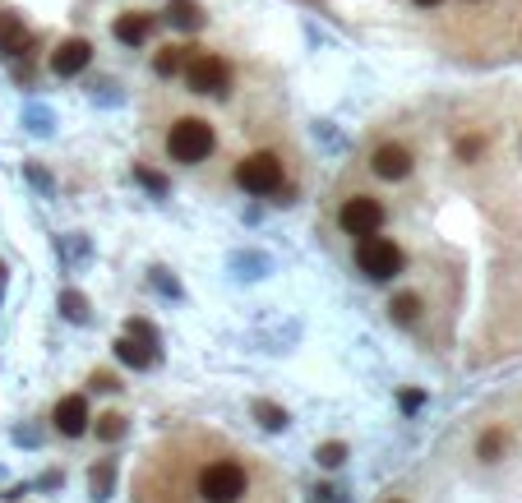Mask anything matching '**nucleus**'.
Wrapping results in <instances>:
<instances>
[{
	"mask_svg": "<svg viewBox=\"0 0 522 503\" xmlns=\"http://www.w3.org/2000/svg\"><path fill=\"white\" fill-rule=\"evenodd\" d=\"M93 430H98V439H121L125 434V416H116V411H107V416H98V425H93Z\"/></svg>",
	"mask_w": 522,
	"mask_h": 503,
	"instance_id": "nucleus-17",
	"label": "nucleus"
},
{
	"mask_svg": "<svg viewBox=\"0 0 522 503\" xmlns=\"http://www.w3.org/2000/svg\"><path fill=\"white\" fill-rule=\"evenodd\" d=\"M370 167H375V176H384V180H407L412 176V148L407 144H379L375 157H370Z\"/></svg>",
	"mask_w": 522,
	"mask_h": 503,
	"instance_id": "nucleus-7",
	"label": "nucleus"
},
{
	"mask_svg": "<svg viewBox=\"0 0 522 503\" xmlns=\"http://www.w3.org/2000/svg\"><path fill=\"white\" fill-rule=\"evenodd\" d=\"M167 19H171L176 28H190V33L204 24V14H199L195 0H171V5H167Z\"/></svg>",
	"mask_w": 522,
	"mask_h": 503,
	"instance_id": "nucleus-13",
	"label": "nucleus"
},
{
	"mask_svg": "<svg viewBox=\"0 0 522 503\" xmlns=\"http://www.w3.org/2000/svg\"><path fill=\"white\" fill-rule=\"evenodd\" d=\"M116 37H121L125 47H144L148 37H153V14H144V10L121 14L116 19Z\"/></svg>",
	"mask_w": 522,
	"mask_h": 503,
	"instance_id": "nucleus-10",
	"label": "nucleus"
},
{
	"mask_svg": "<svg viewBox=\"0 0 522 503\" xmlns=\"http://www.w3.org/2000/svg\"><path fill=\"white\" fill-rule=\"evenodd\" d=\"M116 356L125 360V365H130V370H148V365H153V360H158V347H153V342H144V337H121V342H116Z\"/></svg>",
	"mask_w": 522,
	"mask_h": 503,
	"instance_id": "nucleus-11",
	"label": "nucleus"
},
{
	"mask_svg": "<svg viewBox=\"0 0 522 503\" xmlns=\"http://www.w3.org/2000/svg\"><path fill=\"white\" fill-rule=\"evenodd\" d=\"M310 503H347V499H338V494L328 490V485H319V490L310 494Z\"/></svg>",
	"mask_w": 522,
	"mask_h": 503,
	"instance_id": "nucleus-25",
	"label": "nucleus"
},
{
	"mask_svg": "<svg viewBox=\"0 0 522 503\" xmlns=\"http://www.w3.org/2000/svg\"><path fill=\"white\" fill-rule=\"evenodd\" d=\"M199 499L204 503H241L245 499L241 462H208V467L199 471Z\"/></svg>",
	"mask_w": 522,
	"mask_h": 503,
	"instance_id": "nucleus-3",
	"label": "nucleus"
},
{
	"mask_svg": "<svg viewBox=\"0 0 522 503\" xmlns=\"http://www.w3.org/2000/svg\"><path fill=\"white\" fill-rule=\"evenodd\" d=\"M93 494H98V499H107L111 494V462H102V467L93 471Z\"/></svg>",
	"mask_w": 522,
	"mask_h": 503,
	"instance_id": "nucleus-22",
	"label": "nucleus"
},
{
	"mask_svg": "<svg viewBox=\"0 0 522 503\" xmlns=\"http://www.w3.org/2000/svg\"><path fill=\"white\" fill-rule=\"evenodd\" d=\"M338 222L347 236H375V231L384 227V204H379L375 194H352V199L342 204Z\"/></svg>",
	"mask_w": 522,
	"mask_h": 503,
	"instance_id": "nucleus-6",
	"label": "nucleus"
},
{
	"mask_svg": "<svg viewBox=\"0 0 522 503\" xmlns=\"http://www.w3.org/2000/svg\"><path fill=\"white\" fill-rule=\"evenodd\" d=\"M167 153L176 157V162H204L208 153H213V125H208L204 116H181L176 125H171L167 134Z\"/></svg>",
	"mask_w": 522,
	"mask_h": 503,
	"instance_id": "nucleus-2",
	"label": "nucleus"
},
{
	"mask_svg": "<svg viewBox=\"0 0 522 503\" xmlns=\"http://www.w3.org/2000/svg\"><path fill=\"white\" fill-rule=\"evenodd\" d=\"M481 148H486V139H481V134H467V139L458 144V157L462 162H472V157H481Z\"/></svg>",
	"mask_w": 522,
	"mask_h": 503,
	"instance_id": "nucleus-21",
	"label": "nucleus"
},
{
	"mask_svg": "<svg viewBox=\"0 0 522 503\" xmlns=\"http://www.w3.org/2000/svg\"><path fill=\"white\" fill-rule=\"evenodd\" d=\"M33 47V37H28V28L14 19V14H5L0 19V56H24V51Z\"/></svg>",
	"mask_w": 522,
	"mask_h": 503,
	"instance_id": "nucleus-12",
	"label": "nucleus"
},
{
	"mask_svg": "<svg viewBox=\"0 0 522 503\" xmlns=\"http://www.w3.org/2000/svg\"><path fill=\"white\" fill-rule=\"evenodd\" d=\"M51 420H56V430H61L65 439H79V434L88 430V402L79 393L61 397V402H56V411H51Z\"/></svg>",
	"mask_w": 522,
	"mask_h": 503,
	"instance_id": "nucleus-9",
	"label": "nucleus"
},
{
	"mask_svg": "<svg viewBox=\"0 0 522 503\" xmlns=\"http://www.w3.org/2000/svg\"><path fill=\"white\" fill-rule=\"evenodd\" d=\"M476 453L486 457V462H495L499 453H504V434L499 430H490V434H481V444H476Z\"/></svg>",
	"mask_w": 522,
	"mask_h": 503,
	"instance_id": "nucleus-18",
	"label": "nucleus"
},
{
	"mask_svg": "<svg viewBox=\"0 0 522 503\" xmlns=\"http://www.w3.org/2000/svg\"><path fill=\"white\" fill-rule=\"evenodd\" d=\"M88 60H93V47H88L84 37H65L61 47L51 51V70L61 74V79H74L79 70H88Z\"/></svg>",
	"mask_w": 522,
	"mask_h": 503,
	"instance_id": "nucleus-8",
	"label": "nucleus"
},
{
	"mask_svg": "<svg viewBox=\"0 0 522 503\" xmlns=\"http://www.w3.org/2000/svg\"><path fill=\"white\" fill-rule=\"evenodd\" d=\"M236 185H241L245 194H273L282 190V162L278 153H250L236 167Z\"/></svg>",
	"mask_w": 522,
	"mask_h": 503,
	"instance_id": "nucleus-5",
	"label": "nucleus"
},
{
	"mask_svg": "<svg viewBox=\"0 0 522 503\" xmlns=\"http://www.w3.org/2000/svg\"><path fill=\"white\" fill-rule=\"evenodd\" d=\"M255 420L264 425V430H273V434L287 430V411L273 407V402H255Z\"/></svg>",
	"mask_w": 522,
	"mask_h": 503,
	"instance_id": "nucleus-16",
	"label": "nucleus"
},
{
	"mask_svg": "<svg viewBox=\"0 0 522 503\" xmlns=\"http://www.w3.org/2000/svg\"><path fill=\"white\" fill-rule=\"evenodd\" d=\"M185 56H190L185 47H162L158 60H153V70H158L162 79H171V74H181V70H185Z\"/></svg>",
	"mask_w": 522,
	"mask_h": 503,
	"instance_id": "nucleus-14",
	"label": "nucleus"
},
{
	"mask_svg": "<svg viewBox=\"0 0 522 503\" xmlns=\"http://www.w3.org/2000/svg\"><path fill=\"white\" fill-rule=\"evenodd\" d=\"M130 333H134V337H144V342H158V333H153V324H144V319H134V324H130Z\"/></svg>",
	"mask_w": 522,
	"mask_h": 503,
	"instance_id": "nucleus-24",
	"label": "nucleus"
},
{
	"mask_svg": "<svg viewBox=\"0 0 522 503\" xmlns=\"http://www.w3.org/2000/svg\"><path fill=\"white\" fill-rule=\"evenodd\" d=\"M398 402H402V411H416V407H421V402H425V393H402Z\"/></svg>",
	"mask_w": 522,
	"mask_h": 503,
	"instance_id": "nucleus-26",
	"label": "nucleus"
},
{
	"mask_svg": "<svg viewBox=\"0 0 522 503\" xmlns=\"http://www.w3.org/2000/svg\"><path fill=\"white\" fill-rule=\"evenodd\" d=\"M416 5H425V10H435V5H444V0H416Z\"/></svg>",
	"mask_w": 522,
	"mask_h": 503,
	"instance_id": "nucleus-27",
	"label": "nucleus"
},
{
	"mask_svg": "<svg viewBox=\"0 0 522 503\" xmlns=\"http://www.w3.org/2000/svg\"><path fill=\"white\" fill-rule=\"evenodd\" d=\"M389 503H402V499H389Z\"/></svg>",
	"mask_w": 522,
	"mask_h": 503,
	"instance_id": "nucleus-28",
	"label": "nucleus"
},
{
	"mask_svg": "<svg viewBox=\"0 0 522 503\" xmlns=\"http://www.w3.org/2000/svg\"><path fill=\"white\" fill-rule=\"evenodd\" d=\"M393 319H398V324H416V319H421V296H412V291L393 296Z\"/></svg>",
	"mask_w": 522,
	"mask_h": 503,
	"instance_id": "nucleus-15",
	"label": "nucleus"
},
{
	"mask_svg": "<svg viewBox=\"0 0 522 503\" xmlns=\"http://www.w3.org/2000/svg\"><path fill=\"white\" fill-rule=\"evenodd\" d=\"M185 84H190V93H204V97H218L231 88V65L222 56H213V51H199V56H185Z\"/></svg>",
	"mask_w": 522,
	"mask_h": 503,
	"instance_id": "nucleus-4",
	"label": "nucleus"
},
{
	"mask_svg": "<svg viewBox=\"0 0 522 503\" xmlns=\"http://www.w3.org/2000/svg\"><path fill=\"white\" fill-rule=\"evenodd\" d=\"M402 264H407L402 245L384 240L379 231L375 236H361V245H356V268H361L370 282H393V277L402 273Z\"/></svg>",
	"mask_w": 522,
	"mask_h": 503,
	"instance_id": "nucleus-1",
	"label": "nucleus"
},
{
	"mask_svg": "<svg viewBox=\"0 0 522 503\" xmlns=\"http://www.w3.org/2000/svg\"><path fill=\"white\" fill-rule=\"evenodd\" d=\"M315 457H319V467L333 471V467H342V462H347V444H324Z\"/></svg>",
	"mask_w": 522,
	"mask_h": 503,
	"instance_id": "nucleus-19",
	"label": "nucleus"
},
{
	"mask_svg": "<svg viewBox=\"0 0 522 503\" xmlns=\"http://www.w3.org/2000/svg\"><path fill=\"white\" fill-rule=\"evenodd\" d=\"M134 176L144 180V185H148V190H153V194H167V180H162L158 171H148V167H134Z\"/></svg>",
	"mask_w": 522,
	"mask_h": 503,
	"instance_id": "nucleus-23",
	"label": "nucleus"
},
{
	"mask_svg": "<svg viewBox=\"0 0 522 503\" xmlns=\"http://www.w3.org/2000/svg\"><path fill=\"white\" fill-rule=\"evenodd\" d=\"M61 310H65V319H79V324H84V319H88L84 296H74V291H65V296H61Z\"/></svg>",
	"mask_w": 522,
	"mask_h": 503,
	"instance_id": "nucleus-20",
	"label": "nucleus"
}]
</instances>
